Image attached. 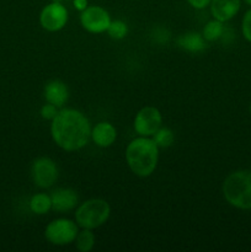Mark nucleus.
I'll use <instances>...</instances> for the list:
<instances>
[{
	"label": "nucleus",
	"instance_id": "1",
	"mask_svg": "<svg viewBox=\"0 0 251 252\" xmlns=\"http://www.w3.org/2000/svg\"><path fill=\"white\" fill-rule=\"evenodd\" d=\"M51 135L57 147L65 152H78L91 139V126L83 112L62 108L51 123Z\"/></svg>",
	"mask_w": 251,
	"mask_h": 252
},
{
	"label": "nucleus",
	"instance_id": "2",
	"mask_svg": "<svg viewBox=\"0 0 251 252\" xmlns=\"http://www.w3.org/2000/svg\"><path fill=\"white\" fill-rule=\"evenodd\" d=\"M126 161L138 177H149L159 161V147L152 137L134 138L126 148Z\"/></svg>",
	"mask_w": 251,
	"mask_h": 252
},
{
	"label": "nucleus",
	"instance_id": "3",
	"mask_svg": "<svg viewBox=\"0 0 251 252\" xmlns=\"http://www.w3.org/2000/svg\"><path fill=\"white\" fill-rule=\"evenodd\" d=\"M223 196L230 206L238 209H251V171L238 170L224 180Z\"/></svg>",
	"mask_w": 251,
	"mask_h": 252
},
{
	"label": "nucleus",
	"instance_id": "4",
	"mask_svg": "<svg viewBox=\"0 0 251 252\" xmlns=\"http://www.w3.org/2000/svg\"><path fill=\"white\" fill-rule=\"evenodd\" d=\"M111 216L108 202L101 198H91L83 202L75 211V221L81 229H97L107 223Z\"/></svg>",
	"mask_w": 251,
	"mask_h": 252
},
{
	"label": "nucleus",
	"instance_id": "5",
	"mask_svg": "<svg viewBox=\"0 0 251 252\" xmlns=\"http://www.w3.org/2000/svg\"><path fill=\"white\" fill-rule=\"evenodd\" d=\"M79 233V225L76 221L66 218H58L52 220L44 230L47 241L52 245L65 246L75 241Z\"/></svg>",
	"mask_w": 251,
	"mask_h": 252
},
{
	"label": "nucleus",
	"instance_id": "6",
	"mask_svg": "<svg viewBox=\"0 0 251 252\" xmlns=\"http://www.w3.org/2000/svg\"><path fill=\"white\" fill-rule=\"evenodd\" d=\"M111 21L112 20H111L110 12L98 5L88 6L80 14L81 26L89 33H103L107 31Z\"/></svg>",
	"mask_w": 251,
	"mask_h": 252
},
{
	"label": "nucleus",
	"instance_id": "7",
	"mask_svg": "<svg viewBox=\"0 0 251 252\" xmlns=\"http://www.w3.org/2000/svg\"><path fill=\"white\" fill-rule=\"evenodd\" d=\"M32 181L39 189H49L58 180V166L47 157L37 158L31 166Z\"/></svg>",
	"mask_w": 251,
	"mask_h": 252
},
{
	"label": "nucleus",
	"instance_id": "8",
	"mask_svg": "<svg viewBox=\"0 0 251 252\" xmlns=\"http://www.w3.org/2000/svg\"><path fill=\"white\" fill-rule=\"evenodd\" d=\"M162 126L161 112L157 107L145 106L140 108L134 117L133 127L140 137H153Z\"/></svg>",
	"mask_w": 251,
	"mask_h": 252
},
{
	"label": "nucleus",
	"instance_id": "9",
	"mask_svg": "<svg viewBox=\"0 0 251 252\" xmlns=\"http://www.w3.org/2000/svg\"><path fill=\"white\" fill-rule=\"evenodd\" d=\"M69 14L62 2H49L39 14V24L48 32H58L66 26Z\"/></svg>",
	"mask_w": 251,
	"mask_h": 252
},
{
	"label": "nucleus",
	"instance_id": "10",
	"mask_svg": "<svg viewBox=\"0 0 251 252\" xmlns=\"http://www.w3.org/2000/svg\"><path fill=\"white\" fill-rule=\"evenodd\" d=\"M52 211L58 213H66L70 212L78 206L79 197L76 192L71 189H57L52 192Z\"/></svg>",
	"mask_w": 251,
	"mask_h": 252
},
{
	"label": "nucleus",
	"instance_id": "11",
	"mask_svg": "<svg viewBox=\"0 0 251 252\" xmlns=\"http://www.w3.org/2000/svg\"><path fill=\"white\" fill-rule=\"evenodd\" d=\"M43 96L47 102L61 108L68 102L69 89L65 83H63L62 80H58V79H54V80L48 81L44 85Z\"/></svg>",
	"mask_w": 251,
	"mask_h": 252
},
{
	"label": "nucleus",
	"instance_id": "12",
	"mask_svg": "<svg viewBox=\"0 0 251 252\" xmlns=\"http://www.w3.org/2000/svg\"><path fill=\"white\" fill-rule=\"evenodd\" d=\"M209 7L213 19L226 22L238 15L241 0H212Z\"/></svg>",
	"mask_w": 251,
	"mask_h": 252
},
{
	"label": "nucleus",
	"instance_id": "13",
	"mask_svg": "<svg viewBox=\"0 0 251 252\" xmlns=\"http://www.w3.org/2000/svg\"><path fill=\"white\" fill-rule=\"evenodd\" d=\"M117 139V129L110 122H98L91 128V140L100 148H110Z\"/></svg>",
	"mask_w": 251,
	"mask_h": 252
},
{
	"label": "nucleus",
	"instance_id": "14",
	"mask_svg": "<svg viewBox=\"0 0 251 252\" xmlns=\"http://www.w3.org/2000/svg\"><path fill=\"white\" fill-rule=\"evenodd\" d=\"M177 44L180 48L191 52V53H198L207 48V41L203 38L202 33H197V32H187V33L181 34L177 38Z\"/></svg>",
	"mask_w": 251,
	"mask_h": 252
},
{
	"label": "nucleus",
	"instance_id": "15",
	"mask_svg": "<svg viewBox=\"0 0 251 252\" xmlns=\"http://www.w3.org/2000/svg\"><path fill=\"white\" fill-rule=\"evenodd\" d=\"M30 209L32 213L37 216H44L52 211V199L51 194L47 193H36L30 199Z\"/></svg>",
	"mask_w": 251,
	"mask_h": 252
},
{
	"label": "nucleus",
	"instance_id": "16",
	"mask_svg": "<svg viewBox=\"0 0 251 252\" xmlns=\"http://www.w3.org/2000/svg\"><path fill=\"white\" fill-rule=\"evenodd\" d=\"M224 33V22L219 21V20H211V21L207 22L203 27V31H202V36L206 39L207 42H214L218 41L219 38H221Z\"/></svg>",
	"mask_w": 251,
	"mask_h": 252
},
{
	"label": "nucleus",
	"instance_id": "17",
	"mask_svg": "<svg viewBox=\"0 0 251 252\" xmlns=\"http://www.w3.org/2000/svg\"><path fill=\"white\" fill-rule=\"evenodd\" d=\"M95 234L93 233L91 229H83L79 231L78 235L75 238V246L80 252H89L94 249L95 246Z\"/></svg>",
	"mask_w": 251,
	"mask_h": 252
},
{
	"label": "nucleus",
	"instance_id": "18",
	"mask_svg": "<svg viewBox=\"0 0 251 252\" xmlns=\"http://www.w3.org/2000/svg\"><path fill=\"white\" fill-rule=\"evenodd\" d=\"M153 140L155 142V144L160 148H170L175 142V134L170 128L167 127H160L159 129L155 132V134L153 135Z\"/></svg>",
	"mask_w": 251,
	"mask_h": 252
},
{
	"label": "nucleus",
	"instance_id": "19",
	"mask_svg": "<svg viewBox=\"0 0 251 252\" xmlns=\"http://www.w3.org/2000/svg\"><path fill=\"white\" fill-rule=\"evenodd\" d=\"M106 32L112 39L120 41L128 34V26L122 20H112Z\"/></svg>",
	"mask_w": 251,
	"mask_h": 252
},
{
	"label": "nucleus",
	"instance_id": "20",
	"mask_svg": "<svg viewBox=\"0 0 251 252\" xmlns=\"http://www.w3.org/2000/svg\"><path fill=\"white\" fill-rule=\"evenodd\" d=\"M241 32L244 38L248 42H251V9H249L244 15L241 21Z\"/></svg>",
	"mask_w": 251,
	"mask_h": 252
},
{
	"label": "nucleus",
	"instance_id": "21",
	"mask_svg": "<svg viewBox=\"0 0 251 252\" xmlns=\"http://www.w3.org/2000/svg\"><path fill=\"white\" fill-rule=\"evenodd\" d=\"M59 108L57 107V106L52 105V103L47 102L46 105H43L41 107V110H39V115H41V117L43 118V120L46 121H53V118L56 117L57 113H58Z\"/></svg>",
	"mask_w": 251,
	"mask_h": 252
},
{
	"label": "nucleus",
	"instance_id": "22",
	"mask_svg": "<svg viewBox=\"0 0 251 252\" xmlns=\"http://www.w3.org/2000/svg\"><path fill=\"white\" fill-rule=\"evenodd\" d=\"M193 9L197 10H203L211 5L212 0H186Z\"/></svg>",
	"mask_w": 251,
	"mask_h": 252
},
{
	"label": "nucleus",
	"instance_id": "23",
	"mask_svg": "<svg viewBox=\"0 0 251 252\" xmlns=\"http://www.w3.org/2000/svg\"><path fill=\"white\" fill-rule=\"evenodd\" d=\"M73 6L75 7L78 11L81 12L89 6V2L88 0H73Z\"/></svg>",
	"mask_w": 251,
	"mask_h": 252
},
{
	"label": "nucleus",
	"instance_id": "24",
	"mask_svg": "<svg viewBox=\"0 0 251 252\" xmlns=\"http://www.w3.org/2000/svg\"><path fill=\"white\" fill-rule=\"evenodd\" d=\"M244 1H245L246 4H248V5H250V6H251V0H244Z\"/></svg>",
	"mask_w": 251,
	"mask_h": 252
},
{
	"label": "nucleus",
	"instance_id": "25",
	"mask_svg": "<svg viewBox=\"0 0 251 252\" xmlns=\"http://www.w3.org/2000/svg\"><path fill=\"white\" fill-rule=\"evenodd\" d=\"M52 1H54V2H62V1H63V0H52Z\"/></svg>",
	"mask_w": 251,
	"mask_h": 252
},
{
	"label": "nucleus",
	"instance_id": "26",
	"mask_svg": "<svg viewBox=\"0 0 251 252\" xmlns=\"http://www.w3.org/2000/svg\"><path fill=\"white\" fill-rule=\"evenodd\" d=\"M133 1H139V0H133Z\"/></svg>",
	"mask_w": 251,
	"mask_h": 252
},
{
	"label": "nucleus",
	"instance_id": "27",
	"mask_svg": "<svg viewBox=\"0 0 251 252\" xmlns=\"http://www.w3.org/2000/svg\"><path fill=\"white\" fill-rule=\"evenodd\" d=\"M250 112H251V105H250Z\"/></svg>",
	"mask_w": 251,
	"mask_h": 252
}]
</instances>
